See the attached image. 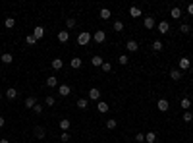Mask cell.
Masks as SVG:
<instances>
[{"label":"cell","instance_id":"6da1fadb","mask_svg":"<svg viewBox=\"0 0 193 143\" xmlns=\"http://www.w3.org/2000/svg\"><path fill=\"white\" fill-rule=\"evenodd\" d=\"M93 39V35L89 33V31H81L79 35H77V43H79L81 46H85L87 43H89V41Z\"/></svg>","mask_w":193,"mask_h":143},{"label":"cell","instance_id":"7a4b0ae2","mask_svg":"<svg viewBox=\"0 0 193 143\" xmlns=\"http://www.w3.org/2000/svg\"><path fill=\"white\" fill-rule=\"evenodd\" d=\"M104 39H106V33H104V31H95V35H93V41H95V43H104Z\"/></svg>","mask_w":193,"mask_h":143},{"label":"cell","instance_id":"3957f363","mask_svg":"<svg viewBox=\"0 0 193 143\" xmlns=\"http://www.w3.org/2000/svg\"><path fill=\"white\" fill-rule=\"evenodd\" d=\"M168 31H170V23H168V22H158V33L166 35Z\"/></svg>","mask_w":193,"mask_h":143},{"label":"cell","instance_id":"277c9868","mask_svg":"<svg viewBox=\"0 0 193 143\" xmlns=\"http://www.w3.org/2000/svg\"><path fill=\"white\" fill-rule=\"evenodd\" d=\"M58 93L62 95V97H68V95L72 93V87L66 85V83H64V85H58Z\"/></svg>","mask_w":193,"mask_h":143},{"label":"cell","instance_id":"5b68a950","mask_svg":"<svg viewBox=\"0 0 193 143\" xmlns=\"http://www.w3.org/2000/svg\"><path fill=\"white\" fill-rule=\"evenodd\" d=\"M170 108V103L166 99H158V110L160 112H166V110Z\"/></svg>","mask_w":193,"mask_h":143},{"label":"cell","instance_id":"8992f818","mask_svg":"<svg viewBox=\"0 0 193 143\" xmlns=\"http://www.w3.org/2000/svg\"><path fill=\"white\" fill-rule=\"evenodd\" d=\"M155 18H151V15H147V18H145L143 19V25H145V29H153L155 27Z\"/></svg>","mask_w":193,"mask_h":143},{"label":"cell","instance_id":"52a82bcc","mask_svg":"<svg viewBox=\"0 0 193 143\" xmlns=\"http://www.w3.org/2000/svg\"><path fill=\"white\" fill-rule=\"evenodd\" d=\"M189 66H191V62H189V58H187V56L180 58V70H189Z\"/></svg>","mask_w":193,"mask_h":143},{"label":"cell","instance_id":"ba28073f","mask_svg":"<svg viewBox=\"0 0 193 143\" xmlns=\"http://www.w3.org/2000/svg\"><path fill=\"white\" fill-rule=\"evenodd\" d=\"M89 99H91V100H98V99H101V91H98L97 87L89 89Z\"/></svg>","mask_w":193,"mask_h":143},{"label":"cell","instance_id":"9c48e42d","mask_svg":"<svg viewBox=\"0 0 193 143\" xmlns=\"http://www.w3.org/2000/svg\"><path fill=\"white\" fill-rule=\"evenodd\" d=\"M43 35H45V29L41 27V25H37V27L33 29V37H35V39L39 41V39H43Z\"/></svg>","mask_w":193,"mask_h":143},{"label":"cell","instance_id":"30bf717a","mask_svg":"<svg viewBox=\"0 0 193 143\" xmlns=\"http://www.w3.org/2000/svg\"><path fill=\"white\" fill-rule=\"evenodd\" d=\"M50 66L54 68V70H62V66H64V60H62V58H54V60L50 62Z\"/></svg>","mask_w":193,"mask_h":143},{"label":"cell","instance_id":"8fae6325","mask_svg":"<svg viewBox=\"0 0 193 143\" xmlns=\"http://www.w3.org/2000/svg\"><path fill=\"white\" fill-rule=\"evenodd\" d=\"M91 64L95 66V68H98V66H102V64H104L102 56H98V54H97V56H93V58H91Z\"/></svg>","mask_w":193,"mask_h":143},{"label":"cell","instance_id":"7c38bea8","mask_svg":"<svg viewBox=\"0 0 193 143\" xmlns=\"http://www.w3.org/2000/svg\"><path fill=\"white\" fill-rule=\"evenodd\" d=\"M0 60H2L4 64H12V62H14V56L10 54V52H4V54L0 56Z\"/></svg>","mask_w":193,"mask_h":143},{"label":"cell","instance_id":"4fadbf2b","mask_svg":"<svg viewBox=\"0 0 193 143\" xmlns=\"http://www.w3.org/2000/svg\"><path fill=\"white\" fill-rule=\"evenodd\" d=\"M70 66L72 68H74V70H79V68H81V58H72V62H70Z\"/></svg>","mask_w":193,"mask_h":143},{"label":"cell","instance_id":"5bb4252c","mask_svg":"<svg viewBox=\"0 0 193 143\" xmlns=\"http://www.w3.org/2000/svg\"><path fill=\"white\" fill-rule=\"evenodd\" d=\"M87 104H89V100H87V99H83V97H79V99H77V108L85 110V108H87Z\"/></svg>","mask_w":193,"mask_h":143},{"label":"cell","instance_id":"9a60e30c","mask_svg":"<svg viewBox=\"0 0 193 143\" xmlns=\"http://www.w3.org/2000/svg\"><path fill=\"white\" fill-rule=\"evenodd\" d=\"M170 15H172L174 19H178V18H181V10H180L178 6H174V8L170 10Z\"/></svg>","mask_w":193,"mask_h":143},{"label":"cell","instance_id":"2e32d148","mask_svg":"<svg viewBox=\"0 0 193 143\" xmlns=\"http://www.w3.org/2000/svg\"><path fill=\"white\" fill-rule=\"evenodd\" d=\"M68 39H70V33H68V31H60V33H58V41H60V43H68Z\"/></svg>","mask_w":193,"mask_h":143},{"label":"cell","instance_id":"e0dca14e","mask_svg":"<svg viewBox=\"0 0 193 143\" xmlns=\"http://www.w3.org/2000/svg\"><path fill=\"white\" fill-rule=\"evenodd\" d=\"M6 97L10 99V100H14L15 97H18V89H14V87H10L8 91H6Z\"/></svg>","mask_w":193,"mask_h":143},{"label":"cell","instance_id":"ac0fdd59","mask_svg":"<svg viewBox=\"0 0 193 143\" xmlns=\"http://www.w3.org/2000/svg\"><path fill=\"white\" fill-rule=\"evenodd\" d=\"M126 49H128L129 52H135V50H137V49H139V45H137V43H135V41H128V45H126Z\"/></svg>","mask_w":193,"mask_h":143},{"label":"cell","instance_id":"d6986e66","mask_svg":"<svg viewBox=\"0 0 193 143\" xmlns=\"http://www.w3.org/2000/svg\"><path fill=\"white\" fill-rule=\"evenodd\" d=\"M46 85H48V87H58V79H56L54 76L46 77Z\"/></svg>","mask_w":193,"mask_h":143},{"label":"cell","instance_id":"ffe728a7","mask_svg":"<svg viewBox=\"0 0 193 143\" xmlns=\"http://www.w3.org/2000/svg\"><path fill=\"white\" fill-rule=\"evenodd\" d=\"M145 141H147V143H155V141H156V134H155V131L145 134Z\"/></svg>","mask_w":193,"mask_h":143},{"label":"cell","instance_id":"44dd1931","mask_svg":"<svg viewBox=\"0 0 193 143\" xmlns=\"http://www.w3.org/2000/svg\"><path fill=\"white\" fill-rule=\"evenodd\" d=\"M129 15H131V18H139V15H141V10L137 6H131L129 8Z\"/></svg>","mask_w":193,"mask_h":143},{"label":"cell","instance_id":"7402d4cb","mask_svg":"<svg viewBox=\"0 0 193 143\" xmlns=\"http://www.w3.org/2000/svg\"><path fill=\"white\" fill-rule=\"evenodd\" d=\"M98 15H101V19H110V15H112V14H110V10H108V8H102Z\"/></svg>","mask_w":193,"mask_h":143},{"label":"cell","instance_id":"603a6c76","mask_svg":"<svg viewBox=\"0 0 193 143\" xmlns=\"http://www.w3.org/2000/svg\"><path fill=\"white\" fill-rule=\"evenodd\" d=\"M14 25H15V19L14 18H6V19H4V27H6V29H12Z\"/></svg>","mask_w":193,"mask_h":143},{"label":"cell","instance_id":"cb8c5ba5","mask_svg":"<svg viewBox=\"0 0 193 143\" xmlns=\"http://www.w3.org/2000/svg\"><path fill=\"white\" fill-rule=\"evenodd\" d=\"M70 120H68V118H64V120H60V128H62V131H68V130H70Z\"/></svg>","mask_w":193,"mask_h":143},{"label":"cell","instance_id":"d4e9b609","mask_svg":"<svg viewBox=\"0 0 193 143\" xmlns=\"http://www.w3.org/2000/svg\"><path fill=\"white\" fill-rule=\"evenodd\" d=\"M35 104H37V100H35V97H27V99H25V107H27V108H33Z\"/></svg>","mask_w":193,"mask_h":143},{"label":"cell","instance_id":"484cf974","mask_svg":"<svg viewBox=\"0 0 193 143\" xmlns=\"http://www.w3.org/2000/svg\"><path fill=\"white\" fill-rule=\"evenodd\" d=\"M97 108H98V112H101V114L108 112V104H106V103H102V100H101V103L97 104Z\"/></svg>","mask_w":193,"mask_h":143},{"label":"cell","instance_id":"4316f807","mask_svg":"<svg viewBox=\"0 0 193 143\" xmlns=\"http://www.w3.org/2000/svg\"><path fill=\"white\" fill-rule=\"evenodd\" d=\"M170 77L174 79V81H178V79H181V72L180 70H172L170 72Z\"/></svg>","mask_w":193,"mask_h":143},{"label":"cell","instance_id":"83f0119b","mask_svg":"<svg viewBox=\"0 0 193 143\" xmlns=\"http://www.w3.org/2000/svg\"><path fill=\"white\" fill-rule=\"evenodd\" d=\"M35 135H37L39 139H43V137H45V128H41V126H37V128H35Z\"/></svg>","mask_w":193,"mask_h":143},{"label":"cell","instance_id":"f1b7e54d","mask_svg":"<svg viewBox=\"0 0 193 143\" xmlns=\"http://www.w3.org/2000/svg\"><path fill=\"white\" fill-rule=\"evenodd\" d=\"M162 46H164V45L160 43V41H155V43H153V50H155V52H160V50H162Z\"/></svg>","mask_w":193,"mask_h":143},{"label":"cell","instance_id":"f546056e","mask_svg":"<svg viewBox=\"0 0 193 143\" xmlns=\"http://www.w3.org/2000/svg\"><path fill=\"white\" fill-rule=\"evenodd\" d=\"M66 27H68V29L75 27V19H74V18H68V19H66Z\"/></svg>","mask_w":193,"mask_h":143},{"label":"cell","instance_id":"4dcf8cb0","mask_svg":"<svg viewBox=\"0 0 193 143\" xmlns=\"http://www.w3.org/2000/svg\"><path fill=\"white\" fill-rule=\"evenodd\" d=\"M189 107H191V100H189V99H181V108L189 110Z\"/></svg>","mask_w":193,"mask_h":143},{"label":"cell","instance_id":"1f68e13d","mask_svg":"<svg viewBox=\"0 0 193 143\" xmlns=\"http://www.w3.org/2000/svg\"><path fill=\"white\" fill-rule=\"evenodd\" d=\"M184 120L185 122H193V114L189 112V110H185V112H184Z\"/></svg>","mask_w":193,"mask_h":143},{"label":"cell","instance_id":"d6a6232c","mask_svg":"<svg viewBox=\"0 0 193 143\" xmlns=\"http://www.w3.org/2000/svg\"><path fill=\"white\" fill-rule=\"evenodd\" d=\"M180 31H181V33H189V31H191V27H189L187 23H181V25H180Z\"/></svg>","mask_w":193,"mask_h":143},{"label":"cell","instance_id":"836d02e7","mask_svg":"<svg viewBox=\"0 0 193 143\" xmlns=\"http://www.w3.org/2000/svg\"><path fill=\"white\" fill-rule=\"evenodd\" d=\"M114 31H124V23L122 22H114Z\"/></svg>","mask_w":193,"mask_h":143},{"label":"cell","instance_id":"e575fe53","mask_svg":"<svg viewBox=\"0 0 193 143\" xmlns=\"http://www.w3.org/2000/svg\"><path fill=\"white\" fill-rule=\"evenodd\" d=\"M118 62H120V64H122V66H126V64H128L129 60H128V56H126V54H122V56L118 58Z\"/></svg>","mask_w":193,"mask_h":143},{"label":"cell","instance_id":"d590c367","mask_svg":"<svg viewBox=\"0 0 193 143\" xmlns=\"http://www.w3.org/2000/svg\"><path fill=\"white\" fill-rule=\"evenodd\" d=\"M116 126H118V124H116V120H108V122H106V128H108V130H114Z\"/></svg>","mask_w":193,"mask_h":143},{"label":"cell","instance_id":"8d00e7d4","mask_svg":"<svg viewBox=\"0 0 193 143\" xmlns=\"http://www.w3.org/2000/svg\"><path fill=\"white\" fill-rule=\"evenodd\" d=\"M101 68H102V72H110L112 70V64H110V62H104Z\"/></svg>","mask_w":193,"mask_h":143},{"label":"cell","instance_id":"74e56055","mask_svg":"<svg viewBox=\"0 0 193 143\" xmlns=\"http://www.w3.org/2000/svg\"><path fill=\"white\" fill-rule=\"evenodd\" d=\"M46 104H48V107H54V104H56V99L48 95V97H46Z\"/></svg>","mask_w":193,"mask_h":143},{"label":"cell","instance_id":"f35d334b","mask_svg":"<svg viewBox=\"0 0 193 143\" xmlns=\"http://www.w3.org/2000/svg\"><path fill=\"white\" fill-rule=\"evenodd\" d=\"M60 139L64 141V143H66V141H70V134H68V131H62V134H60Z\"/></svg>","mask_w":193,"mask_h":143},{"label":"cell","instance_id":"ab89813d","mask_svg":"<svg viewBox=\"0 0 193 143\" xmlns=\"http://www.w3.org/2000/svg\"><path fill=\"white\" fill-rule=\"evenodd\" d=\"M25 41H27V45H35V43H37V39H35L33 35H27V39H25Z\"/></svg>","mask_w":193,"mask_h":143},{"label":"cell","instance_id":"60d3db41","mask_svg":"<svg viewBox=\"0 0 193 143\" xmlns=\"http://www.w3.org/2000/svg\"><path fill=\"white\" fill-rule=\"evenodd\" d=\"M135 141H137V143H143V141H145V135H143V134H137V135H135Z\"/></svg>","mask_w":193,"mask_h":143},{"label":"cell","instance_id":"b9f144b4","mask_svg":"<svg viewBox=\"0 0 193 143\" xmlns=\"http://www.w3.org/2000/svg\"><path fill=\"white\" fill-rule=\"evenodd\" d=\"M33 110H35V114H41V112H43V107H41V104H35Z\"/></svg>","mask_w":193,"mask_h":143},{"label":"cell","instance_id":"7bdbcfd3","mask_svg":"<svg viewBox=\"0 0 193 143\" xmlns=\"http://www.w3.org/2000/svg\"><path fill=\"white\" fill-rule=\"evenodd\" d=\"M187 14L193 15V4H187Z\"/></svg>","mask_w":193,"mask_h":143},{"label":"cell","instance_id":"ee69618b","mask_svg":"<svg viewBox=\"0 0 193 143\" xmlns=\"http://www.w3.org/2000/svg\"><path fill=\"white\" fill-rule=\"evenodd\" d=\"M4 124H6V122H4V116H0V128H4Z\"/></svg>","mask_w":193,"mask_h":143},{"label":"cell","instance_id":"f6af8a7d","mask_svg":"<svg viewBox=\"0 0 193 143\" xmlns=\"http://www.w3.org/2000/svg\"><path fill=\"white\" fill-rule=\"evenodd\" d=\"M0 143H10V141L8 139H0Z\"/></svg>","mask_w":193,"mask_h":143},{"label":"cell","instance_id":"bcb514c9","mask_svg":"<svg viewBox=\"0 0 193 143\" xmlns=\"http://www.w3.org/2000/svg\"><path fill=\"white\" fill-rule=\"evenodd\" d=\"M0 99H2V91H0Z\"/></svg>","mask_w":193,"mask_h":143}]
</instances>
